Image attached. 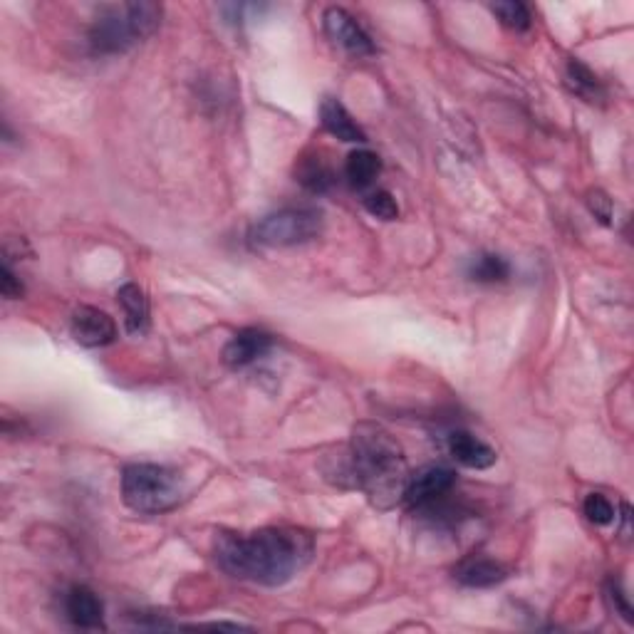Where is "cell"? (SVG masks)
I'll return each mask as SVG.
<instances>
[{
  "label": "cell",
  "mask_w": 634,
  "mask_h": 634,
  "mask_svg": "<svg viewBox=\"0 0 634 634\" xmlns=\"http://www.w3.org/2000/svg\"><path fill=\"white\" fill-rule=\"evenodd\" d=\"M295 176H298L300 184L305 186L308 191H313V194H325V191L332 189V184H335V174H332L330 166L325 164V159H320L317 154H305V157H300L298 166H295Z\"/></svg>",
  "instance_id": "obj_15"
},
{
  "label": "cell",
  "mask_w": 634,
  "mask_h": 634,
  "mask_svg": "<svg viewBox=\"0 0 634 634\" xmlns=\"http://www.w3.org/2000/svg\"><path fill=\"white\" fill-rule=\"evenodd\" d=\"M322 233V213L315 209H283L261 218L251 238L265 248H290L315 241Z\"/></svg>",
  "instance_id": "obj_5"
},
{
  "label": "cell",
  "mask_w": 634,
  "mask_h": 634,
  "mask_svg": "<svg viewBox=\"0 0 634 634\" xmlns=\"http://www.w3.org/2000/svg\"><path fill=\"white\" fill-rule=\"evenodd\" d=\"M0 293H3L8 300L23 298V293H25L23 283H20L18 275L13 273V268H10L8 261H5L3 268H0Z\"/></svg>",
  "instance_id": "obj_23"
},
{
  "label": "cell",
  "mask_w": 634,
  "mask_h": 634,
  "mask_svg": "<svg viewBox=\"0 0 634 634\" xmlns=\"http://www.w3.org/2000/svg\"><path fill=\"white\" fill-rule=\"evenodd\" d=\"M365 209L370 211L374 218H379V221H394V218L399 216V206L397 201H394V196L382 189L365 196Z\"/></svg>",
  "instance_id": "obj_21"
},
{
  "label": "cell",
  "mask_w": 634,
  "mask_h": 634,
  "mask_svg": "<svg viewBox=\"0 0 634 634\" xmlns=\"http://www.w3.org/2000/svg\"><path fill=\"white\" fill-rule=\"evenodd\" d=\"M607 597H610L612 607H615L617 612H620L622 617H625L627 622H632V605L630 600H627L625 590H622V585L617 580H610V585H607Z\"/></svg>",
  "instance_id": "obj_24"
},
{
  "label": "cell",
  "mask_w": 634,
  "mask_h": 634,
  "mask_svg": "<svg viewBox=\"0 0 634 634\" xmlns=\"http://www.w3.org/2000/svg\"><path fill=\"white\" fill-rule=\"evenodd\" d=\"M320 119H322V127H325L332 137L340 139V142H350V144L367 142V134L362 132L360 124L350 117V112H347L342 102L332 100V97H327V100L320 105Z\"/></svg>",
  "instance_id": "obj_12"
},
{
  "label": "cell",
  "mask_w": 634,
  "mask_h": 634,
  "mask_svg": "<svg viewBox=\"0 0 634 634\" xmlns=\"http://www.w3.org/2000/svg\"><path fill=\"white\" fill-rule=\"evenodd\" d=\"M491 10L493 15H498V20H501L506 28L518 30V33L530 28V10L523 3H518V0H511V3H493Z\"/></svg>",
  "instance_id": "obj_19"
},
{
  "label": "cell",
  "mask_w": 634,
  "mask_h": 634,
  "mask_svg": "<svg viewBox=\"0 0 634 634\" xmlns=\"http://www.w3.org/2000/svg\"><path fill=\"white\" fill-rule=\"evenodd\" d=\"M565 77H568L570 90H573L578 97H582L585 102H597L605 97V90H602L600 80H597V75L585 65V62L575 60L573 57V60L568 62V72H565Z\"/></svg>",
  "instance_id": "obj_17"
},
{
  "label": "cell",
  "mask_w": 634,
  "mask_h": 634,
  "mask_svg": "<svg viewBox=\"0 0 634 634\" xmlns=\"http://www.w3.org/2000/svg\"><path fill=\"white\" fill-rule=\"evenodd\" d=\"M350 469L355 488L367 493L379 511H389L404 501L409 469L399 441L379 424L362 422L355 426L350 441Z\"/></svg>",
  "instance_id": "obj_2"
},
{
  "label": "cell",
  "mask_w": 634,
  "mask_h": 634,
  "mask_svg": "<svg viewBox=\"0 0 634 634\" xmlns=\"http://www.w3.org/2000/svg\"><path fill=\"white\" fill-rule=\"evenodd\" d=\"M65 615L80 630H100L105 622V605L95 590L87 585H75L65 595Z\"/></svg>",
  "instance_id": "obj_9"
},
{
  "label": "cell",
  "mask_w": 634,
  "mask_h": 634,
  "mask_svg": "<svg viewBox=\"0 0 634 634\" xmlns=\"http://www.w3.org/2000/svg\"><path fill=\"white\" fill-rule=\"evenodd\" d=\"M449 451L461 466L466 469H491L496 464V451L469 431H451L449 434Z\"/></svg>",
  "instance_id": "obj_11"
},
{
  "label": "cell",
  "mask_w": 634,
  "mask_h": 634,
  "mask_svg": "<svg viewBox=\"0 0 634 634\" xmlns=\"http://www.w3.org/2000/svg\"><path fill=\"white\" fill-rule=\"evenodd\" d=\"M456 580L466 587H493L506 580V570L496 560L469 558L456 568Z\"/></svg>",
  "instance_id": "obj_14"
},
{
  "label": "cell",
  "mask_w": 634,
  "mask_h": 634,
  "mask_svg": "<svg viewBox=\"0 0 634 634\" xmlns=\"http://www.w3.org/2000/svg\"><path fill=\"white\" fill-rule=\"evenodd\" d=\"M313 540L295 528H261L256 533H221L216 560L231 578L258 585H283L308 565Z\"/></svg>",
  "instance_id": "obj_1"
},
{
  "label": "cell",
  "mask_w": 634,
  "mask_h": 634,
  "mask_svg": "<svg viewBox=\"0 0 634 634\" xmlns=\"http://www.w3.org/2000/svg\"><path fill=\"white\" fill-rule=\"evenodd\" d=\"M587 206H590V211L595 213V218L600 223H605V226H610L612 223V199L605 194V191L595 189L587 194Z\"/></svg>",
  "instance_id": "obj_22"
},
{
  "label": "cell",
  "mask_w": 634,
  "mask_h": 634,
  "mask_svg": "<svg viewBox=\"0 0 634 634\" xmlns=\"http://www.w3.org/2000/svg\"><path fill=\"white\" fill-rule=\"evenodd\" d=\"M456 483V474L446 466H429L419 474L409 476L407 491H404V501L412 508L422 511V508L434 506V503L444 501L451 493Z\"/></svg>",
  "instance_id": "obj_7"
},
{
  "label": "cell",
  "mask_w": 634,
  "mask_h": 634,
  "mask_svg": "<svg viewBox=\"0 0 634 634\" xmlns=\"http://www.w3.org/2000/svg\"><path fill=\"white\" fill-rule=\"evenodd\" d=\"M72 337L82 347H107L117 340V325L105 310L82 305L72 313Z\"/></svg>",
  "instance_id": "obj_8"
},
{
  "label": "cell",
  "mask_w": 634,
  "mask_h": 634,
  "mask_svg": "<svg viewBox=\"0 0 634 634\" xmlns=\"http://www.w3.org/2000/svg\"><path fill=\"white\" fill-rule=\"evenodd\" d=\"M379 171H382V161H379L377 154L370 152V149H357V152H352L350 157H347L345 176L355 189L370 186L379 176Z\"/></svg>",
  "instance_id": "obj_16"
},
{
  "label": "cell",
  "mask_w": 634,
  "mask_h": 634,
  "mask_svg": "<svg viewBox=\"0 0 634 634\" xmlns=\"http://www.w3.org/2000/svg\"><path fill=\"white\" fill-rule=\"evenodd\" d=\"M117 303L124 310V322L132 335H142L149 327V300L139 285L127 283L117 290Z\"/></svg>",
  "instance_id": "obj_13"
},
{
  "label": "cell",
  "mask_w": 634,
  "mask_h": 634,
  "mask_svg": "<svg viewBox=\"0 0 634 634\" xmlns=\"http://www.w3.org/2000/svg\"><path fill=\"white\" fill-rule=\"evenodd\" d=\"M582 511H585L587 521L595 523V526H610L615 521V506L602 493H590L582 503Z\"/></svg>",
  "instance_id": "obj_20"
},
{
  "label": "cell",
  "mask_w": 634,
  "mask_h": 634,
  "mask_svg": "<svg viewBox=\"0 0 634 634\" xmlns=\"http://www.w3.org/2000/svg\"><path fill=\"white\" fill-rule=\"evenodd\" d=\"M273 345V337L263 330H241L226 347H223V362L233 370H241V367L253 365L256 360H261L265 352Z\"/></svg>",
  "instance_id": "obj_10"
},
{
  "label": "cell",
  "mask_w": 634,
  "mask_h": 634,
  "mask_svg": "<svg viewBox=\"0 0 634 634\" xmlns=\"http://www.w3.org/2000/svg\"><path fill=\"white\" fill-rule=\"evenodd\" d=\"M122 496L132 511L164 513L181 501L184 483L166 466L132 464L122 474Z\"/></svg>",
  "instance_id": "obj_4"
},
{
  "label": "cell",
  "mask_w": 634,
  "mask_h": 634,
  "mask_svg": "<svg viewBox=\"0 0 634 634\" xmlns=\"http://www.w3.org/2000/svg\"><path fill=\"white\" fill-rule=\"evenodd\" d=\"M322 25L332 43L340 50H345L352 57H370L374 55V45L370 35L362 30V25L342 8H327L322 15Z\"/></svg>",
  "instance_id": "obj_6"
},
{
  "label": "cell",
  "mask_w": 634,
  "mask_h": 634,
  "mask_svg": "<svg viewBox=\"0 0 634 634\" xmlns=\"http://www.w3.org/2000/svg\"><path fill=\"white\" fill-rule=\"evenodd\" d=\"M161 23V5L122 3L105 8L90 28V48L95 55H117L142 43Z\"/></svg>",
  "instance_id": "obj_3"
},
{
  "label": "cell",
  "mask_w": 634,
  "mask_h": 634,
  "mask_svg": "<svg viewBox=\"0 0 634 634\" xmlns=\"http://www.w3.org/2000/svg\"><path fill=\"white\" fill-rule=\"evenodd\" d=\"M508 275H511V265H508L506 258L496 256V253H483V256L474 258L469 268V278L486 285L503 283V280H508Z\"/></svg>",
  "instance_id": "obj_18"
}]
</instances>
